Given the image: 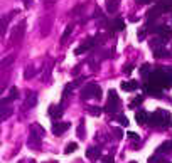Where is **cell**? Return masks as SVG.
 <instances>
[{
  "mask_svg": "<svg viewBox=\"0 0 172 163\" xmlns=\"http://www.w3.org/2000/svg\"><path fill=\"white\" fill-rule=\"evenodd\" d=\"M149 123L154 124V126H169V124L172 123L170 120V113L165 111V109H157V111H154L152 114H149Z\"/></svg>",
  "mask_w": 172,
  "mask_h": 163,
  "instance_id": "obj_1",
  "label": "cell"
},
{
  "mask_svg": "<svg viewBox=\"0 0 172 163\" xmlns=\"http://www.w3.org/2000/svg\"><path fill=\"white\" fill-rule=\"evenodd\" d=\"M101 96H103L101 94V89H100V86H98V84H95V83L86 84V86L81 89V98H83V99H91V98L100 99Z\"/></svg>",
  "mask_w": 172,
  "mask_h": 163,
  "instance_id": "obj_2",
  "label": "cell"
},
{
  "mask_svg": "<svg viewBox=\"0 0 172 163\" xmlns=\"http://www.w3.org/2000/svg\"><path fill=\"white\" fill-rule=\"evenodd\" d=\"M120 109V99H118V94L115 89L108 91V103L105 106V111L106 113H117Z\"/></svg>",
  "mask_w": 172,
  "mask_h": 163,
  "instance_id": "obj_3",
  "label": "cell"
},
{
  "mask_svg": "<svg viewBox=\"0 0 172 163\" xmlns=\"http://www.w3.org/2000/svg\"><path fill=\"white\" fill-rule=\"evenodd\" d=\"M24 32H26V22H20L17 27H14V30H12V36H10V39H12V44H20L22 42V39H24Z\"/></svg>",
  "mask_w": 172,
  "mask_h": 163,
  "instance_id": "obj_4",
  "label": "cell"
},
{
  "mask_svg": "<svg viewBox=\"0 0 172 163\" xmlns=\"http://www.w3.org/2000/svg\"><path fill=\"white\" fill-rule=\"evenodd\" d=\"M149 30H152V32H155L159 37H160L164 42H167V40H170L172 37V30L169 29V27L165 25H155V27H149Z\"/></svg>",
  "mask_w": 172,
  "mask_h": 163,
  "instance_id": "obj_5",
  "label": "cell"
},
{
  "mask_svg": "<svg viewBox=\"0 0 172 163\" xmlns=\"http://www.w3.org/2000/svg\"><path fill=\"white\" fill-rule=\"evenodd\" d=\"M40 136H42V133H36V128L30 130V134H29V146H30V148L39 150V146H40Z\"/></svg>",
  "mask_w": 172,
  "mask_h": 163,
  "instance_id": "obj_6",
  "label": "cell"
},
{
  "mask_svg": "<svg viewBox=\"0 0 172 163\" xmlns=\"http://www.w3.org/2000/svg\"><path fill=\"white\" fill-rule=\"evenodd\" d=\"M95 46H96V40H95V39H88L86 42H84V44H81L79 47L76 49V54L79 56V54H83V52H88V51H91V49L95 47Z\"/></svg>",
  "mask_w": 172,
  "mask_h": 163,
  "instance_id": "obj_7",
  "label": "cell"
},
{
  "mask_svg": "<svg viewBox=\"0 0 172 163\" xmlns=\"http://www.w3.org/2000/svg\"><path fill=\"white\" fill-rule=\"evenodd\" d=\"M145 93L149 96H154V98H162V94H160V87H157V86H154V84H145Z\"/></svg>",
  "mask_w": 172,
  "mask_h": 163,
  "instance_id": "obj_8",
  "label": "cell"
},
{
  "mask_svg": "<svg viewBox=\"0 0 172 163\" xmlns=\"http://www.w3.org/2000/svg\"><path fill=\"white\" fill-rule=\"evenodd\" d=\"M68 130H69V123H56L54 121V124H52V131H54L56 136H61Z\"/></svg>",
  "mask_w": 172,
  "mask_h": 163,
  "instance_id": "obj_9",
  "label": "cell"
},
{
  "mask_svg": "<svg viewBox=\"0 0 172 163\" xmlns=\"http://www.w3.org/2000/svg\"><path fill=\"white\" fill-rule=\"evenodd\" d=\"M51 24H52V17L51 15H47V17L42 20V29H40L42 36H47V34L51 32Z\"/></svg>",
  "mask_w": 172,
  "mask_h": 163,
  "instance_id": "obj_10",
  "label": "cell"
},
{
  "mask_svg": "<svg viewBox=\"0 0 172 163\" xmlns=\"http://www.w3.org/2000/svg\"><path fill=\"white\" fill-rule=\"evenodd\" d=\"M135 120H137V123H139V124H147V123H149V114L140 109V111L135 113Z\"/></svg>",
  "mask_w": 172,
  "mask_h": 163,
  "instance_id": "obj_11",
  "label": "cell"
},
{
  "mask_svg": "<svg viewBox=\"0 0 172 163\" xmlns=\"http://www.w3.org/2000/svg\"><path fill=\"white\" fill-rule=\"evenodd\" d=\"M49 114L54 118V121L59 120V118L62 116V106L61 104H59V106H51V108H49Z\"/></svg>",
  "mask_w": 172,
  "mask_h": 163,
  "instance_id": "obj_12",
  "label": "cell"
},
{
  "mask_svg": "<svg viewBox=\"0 0 172 163\" xmlns=\"http://www.w3.org/2000/svg\"><path fill=\"white\" fill-rule=\"evenodd\" d=\"M101 155V146H91V148L86 150V156L88 158H98Z\"/></svg>",
  "mask_w": 172,
  "mask_h": 163,
  "instance_id": "obj_13",
  "label": "cell"
},
{
  "mask_svg": "<svg viewBox=\"0 0 172 163\" xmlns=\"http://www.w3.org/2000/svg\"><path fill=\"white\" fill-rule=\"evenodd\" d=\"M139 87V83L137 81H123L121 83V89L123 91H135Z\"/></svg>",
  "mask_w": 172,
  "mask_h": 163,
  "instance_id": "obj_14",
  "label": "cell"
},
{
  "mask_svg": "<svg viewBox=\"0 0 172 163\" xmlns=\"http://www.w3.org/2000/svg\"><path fill=\"white\" fill-rule=\"evenodd\" d=\"M118 0H106V12H110V14H113V12L118 10Z\"/></svg>",
  "mask_w": 172,
  "mask_h": 163,
  "instance_id": "obj_15",
  "label": "cell"
},
{
  "mask_svg": "<svg viewBox=\"0 0 172 163\" xmlns=\"http://www.w3.org/2000/svg\"><path fill=\"white\" fill-rule=\"evenodd\" d=\"M169 56V51L162 46V47H159V49H154V57H157V59H162V57H167Z\"/></svg>",
  "mask_w": 172,
  "mask_h": 163,
  "instance_id": "obj_16",
  "label": "cell"
},
{
  "mask_svg": "<svg viewBox=\"0 0 172 163\" xmlns=\"http://www.w3.org/2000/svg\"><path fill=\"white\" fill-rule=\"evenodd\" d=\"M71 32H73V25H66V29H64V32H62V36H61V44H66V40L69 39V36H71Z\"/></svg>",
  "mask_w": 172,
  "mask_h": 163,
  "instance_id": "obj_17",
  "label": "cell"
},
{
  "mask_svg": "<svg viewBox=\"0 0 172 163\" xmlns=\"http://www.w3.org/2000/svg\"><path fill=\"white\" fill-rule=\"evenodd\" d=\"M169 151H172V141H165L157 148V153H169Z\"/></svg>",
  "mask_w": 172,
  "mask_h": 163,
  "instance_id": "obj_18",
  "label": "cell"
},
{
  "mask_svg": "<svg viewBox=\"0 0 172 163\" xmlns=\"http://www.w3.org/2000/svg\"><path fill=\"white\" fill-rule=\"evenodd\" d=\"M111 25H113L111 29H113V30H118V32H120V30H125V20H123V19H117V20H115Z\"/></svg>",
  "mask_w": 172,
  "mask_h": 163,
  "instance_id": "obj_19",
  "label": "cell"
},
{
  "mask_svg": "<svg viewBox=\"0 0 172 163\" xmlns=\"http://www.w3.org/2000/svg\"><path fill=\"white\" fill-rule=\"evenodd\" d=\"M36 103H37V96L34 94V93H30L29 98H27V101H26V108H34Z\"/></svg>",
  "mask_w": 172,
  "mask_h": 163,
  "instance_id": "obj_20",
  "label": "cell"
},
{
  "mask_svg": "<svg viewBox=\"0 0 172 163\" xmlns=\"http://www.w3.org/2000/svg\"><path fill=\"white\" fill-rule=\"evenodd\" d=\"M88 113L91 116H100L103 113V109L100 108V106H88Z\"/></svg>",
  "mask_w": 172,
  "mask_h": 163,
  "instance_id": "obj_21",
  "label": "cell"
},
{
  "mask_svg": "<svg viewBox=\"0 0 172 163\" xmlns=\"http://www.w3.org/2000/svg\"><path fill=\"white\" fill-rule=\"evenodd\" d=\"M84 136H86L84 123H83V121H79V124H78V138H79V140H84Z\"/></svg>",
  "mask_w": 172,
  "mask_h": 163,
  "instance_id": "obj_22",
  "label": "cell"
},
{
  "mask_svg": "<svg viewBox=\"0 0 172 163\" xmlns=\"http://www.w3.org/2000/svg\"><path fill=\"white\" fill-rule=\"evenodd\" d=\"M10 113H12V108H10V106L2 104V120H7L9 116H10Z\"/></svg>",
  "mask_w": 172,
  "mask_h": 163,
  "instance_id": "obj_23",
  "label": "cell"
},
{
  "mask_svg": "<svg viewBox=\"0 0 172 163\" xmlns=\"http://www.w3.org/2000/svg\"><path fill=\"white\" fill-rule=\"evenodd\" d=\"M76 150H78V143H69V145L64 148V153H66V155H69V153L76 151Z\"/></svg>",
  "mask_w": 172,
  "mask_h": 163,
  "instance_id": "obj_24",
  "label": "cell"
},
{
  "mask_svg": "<svg viewBox=\"0 0 172 163\" xmlns=\"http://www.w3.org/2000/svg\"><path fill=\"white\" fill-rule=\"evenodd\" d=\"M142 101H143L142 96H137V98H133L132 101H130V108H137L139 104H142Z\"/></svg>",
  "mask_w": 172,
  "mask_h": 163,
  "instance_id": "obj_25",
  "label": "cell"
},
{
  "mask_svg": "<svg viewBox=\"0 0 172 163\" xmlns=\"http://www.w3.org/2000/svg\"><path fill=\"white\" fill-rule=\"evenodd\" d=\"M34 74H36V69H34L32 66H29V67L26 69V74H24V77H26V79H30Z\"/></svg>",
  "mask_w": 172,
  "mask_h": 163,
  "instance_id": "obj_26",
  "label": "cell"
},
{
  "mask_svg": "<svg viewBox=\"0 0 172 163\" xmlns=\"http://www.w3.org/2000/svg\"><path fill=\"white\" fill-rule=\"evenodd\" d=\"M12 61H14V56H9V57H5L4 61H2V67H9V64H12Z\"/></svg>",
  "mask_w": 172,
  "mask_h": 163,
  "instance_id": "obj_27",
  "label": "cell"
},
{
  "mask_svg": "<svg viewBox=\"0 0 172 163\" xmlns=\"http://www.w3.org/2000/svg\"><path fill=\"white\" fill-rule=\"evenodd\" d=\"M128 138H130V140H133V141H140V136L137 133H133V131H130V133L127 134Z\"/></svg>",
  "mask_w": 172,
  "mask_h": 163,
  "instance_id": "obj_28",
  "label": "cell"
},
{
  "mask_svg": "<svg viewBox=\"0 0 172 163\" xmlns=\"http://www.w3.org/2000/svg\"><path fill=\"white\" fill-rule=\"evenodd\" d=\"M118 121H120V124H123V126H127V124H128V120H127V116H125V114L118 116Z\"/></svg>",
  "mask_w": 172,
  "mask_h": 163,
  "instance_id": "obj_29",
  "label": "cell"
},
{
  "mask_svg": "<svg viewBox=\"0 0 172 163\" xmlns=\"http://www.w3.org/2000/svg\"><path fill=\"white\" fill-rule=\"evenodd\" d=\"M113 133H115V138H117V140H121V138H123V133H121L120 128H115Z\"/></svg>",
  "mask_w": 172,
  "mask_h": 163,
  "instance_id": "obj_30",
  "label": "cell"
},
{
  "mask_svg": "<svg viewBox=\"0 0 172 163\" xmlns=\"http://www.w3.org/2000/svg\"><path fill=\"white\" fill-rule=\"evenodd\" d=\"M149 69H150V64H143V67H142V74L145 77H149Z\"/></svg>",
  "mask_w": 172,
  "mask_h": 163,
  "instance_id": "obj_31",
  "label": "cell"
},
{
  "mask_svg": "<svg viewBox=\"0 0 172 163\" xmlns=\"http://www.w3.org/2000/svg\"><path fill=\"white\" fill-rule=\"evenodd\" d=\"M5 30H7V19H2V37H4V34H5Z\"/></svg>",
  "mask_w": 172,
  "mask_h": 163,
  "instance_id": "obj_32",
  "label": "cell"
},
{
  "mask_svg": "<svg viewBox=\"0 0 172 163\" xmlns=\"http://www.w3.org/2000/svg\"><path fill=\"white\" fill-rule=\"evenodd\" d=\"M145 34H147V30H140V32H139V40L145 39Z\"/></svg>",
  "mask_w": 172,
  "mask_h": 163,
  "instance_id": "obj_33",
  "label": "cell"
},
{
  "mask_svg": "<svg viewBox=\"0 0 172 163\" xmlns=\"http://www.w3.org/2000/svg\"><path fill=\"white\" fill-rule=\"evenodd\" d=\"M132 69H133V67H132V64H128L127 67H123V71H125V73L128 74V73H132Z\"/></svg>",
  "mask_w": 172,
  "mask_h": 163,
  "instance_id": "obj_34",
  "label": "cell"
},
{
  "mask_svg": "<svg viewBox=\"0 0 172 163\" xmlns=\"http://www.w3.org/2000/svg\"><path fill=\"white\" fill-rule=\"evenodd\" d=\"M103 161H105V163H113V156H106Z\"/></svg>",
  "mask_w": 172,
  "mask_h": 163,
  "instance_id": "obj_35",
  "label": "cell"
},
{
  "mask_svg": "<svg viewBox=\"0 0 172 163\" xmlns=\"http://www.w3.org/2000/svg\"><path fill=\"white\" fill-rule=\"evenodd\" d=\"M56 0H42V4H46V5H52Z\"/></svg>",
  "mask_w": 172,
  "mask_h": 163,
  "instance_id": "obj_36",
  "label": "cell"
},
{
  "mask_svg": "<svg viewBox=\"0 0 172 163\" xmlns=\"http://www.w3.org/2000/svg\"><path fill=\"white\" fill-rule=\"evenodd\" d=\"M150 2H152V0H137V4H150Z\"/></svg>",
  "mask_w": 172,
  "mask_h": 163,
  "instance_id": "obj_37",
  "label": "cell"
}]
</instances>
